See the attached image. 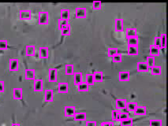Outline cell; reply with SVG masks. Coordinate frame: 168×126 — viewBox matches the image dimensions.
I'll use <instances>...</instances> for the list:
<instances>
[{
  "mask_svg": "<svg viewBox=\"0 0 168 126\" xmlns=\"http://www.w3.org/2000/svg\"><path fill=\"white\" fill-rule=\"evenodd\" d=\"M49 21V13L47 11H41L38 13V24L47 25Z\"/></svg>",
  "mask_w": 168,
  "mask_h": 126,
  "instance_id": "1",
  "label": "cell"
},
{
  "mask_svg": "<svg viewBox=\"0 0 168 126\" xmlns=\"http://www.w3.org/2000/svg\"><path fill=\"white\" fill-rule=\"evenodd\" d=\"M19 19L21 21H25V20H30L32 18V12L29 10H21L19 11V14H18Z\"/></svg>",
  "mask_w": 168,
  "mask_h": 126,
  "instance_id": "2",
  "label": "cell"
},
{
  "mask_svg": "<svg viewBox=\"0 0 168 126\" xmlns=\"http://www.w3.org/2000/svg\"><path fill=\"white\" fill-rule=\"evenodd\" d=\"M33 90L36 92H40L44 90V81L41 79H35L33 83Z\"/></svg>",
  "mask_w": 168,
  "mask_h": 126,
  "instance_id": "3",
  "label": "cell"
},
{
  "mask_svg": "<svg viewBox=\"0 0 168 126\" xmlns=\"http://www.w3.org/2000/svg\"><path fill=\"white\" fill-rule=\"evenodd\" d=\"M58 70L57 69L51 68L48 70V80L50 82H57Z\"/></svg>",
  "mask_w": 168,
  "mask_h": 126,
  "instance_id": "4",
  "label": "cell"
},
{
  "mask_svg": "<svg viewBox=\"0 0 168 126\" xmlns=\"http://www.w3.org/2000/svg\"><path fill=\"white\" fill-rule=\"evenodd\" d=\"M64 115L66 118H72L76 113V108L72 106H66L64 107Z\"/></svg>",
  "mask_w": 168,
  "mask_h": 126,
  "instance_id": "5",
  "label": "cell"
},
{
  "mask_svg": "<svg viewBox=\"0 0 168 126\" xmlns=\"http://www.w3.org/2000/svg\"><path fill=\"white\" fill-rule=\"evenodd\" d=\"M19 69V61L17 58H11L9 60V70L13 72L18 71Z\"/></svg>",
  "mask_w": 168,
  "mask_h": 126,
  "instance_id": "6",
  "label": "cell"
},
{
  "mask_svg": "<svg viewBox=\"0 0 168 126\" xmlns=\"http://www.w3.org/2000/svg\"><path fill=\"white\" fill-rule=\"evenodd\" d=\"M44 99L45 102L48 103V102H52L54 100V92L52 89H46L44 91Z\"/></svg>",
  "mask_w": 168,
  "mask_h": 126,
  "instance_id": "7",
  "label": "cell"
},
{
  "mask_svg": "<svg viewBox=\"0 0 168 126\" xmlns=\"http://www.w3.org/2000/svg\"><path fill=\"white\" fill-rule=\"evenodd\" d=\"M87 11L85 7H77L75 10V17L76 18H86Z\"/></svg>",
  "mask_w": 168,
  "mask_h": 126,
  "instance_id": "8",
  "label": "cell"
},
{
  "mask_svg": "<svg viewBox=\"0 0 168 126\" xmlns=\"http://www.w3.org/2000/svg\"><path fill=\"white\" fill-rule=\"evenodd\" d=\"M69 92V84L66 82L59 83L58 84V92L60 94H66Z\"/></svg>",
  "mask_w": 168,
  "mask_h": 126,
  "instance_id": "9",
  "label": "cell"
},
{
  "mask_svg": "<svg viewBox=\"0 0 168 126\" xmlns=\"http://www.w3.org/2000/svg\"><path fill=\"white\" fill-rule=\"evenodd\" d=\"M39 56L41 59H46L49 56V50L46 46H40L39 48Z\"/></svg>",
  "mask_w": 168,
  "mask_h": 126,
  "instance_id": "10",
  "label": "cell"
},
{
  "mask_svg": "<svg viewBox=\"0 0 168 126\" xmlns=\"http://www.w3.org/2000/svg\"><path fill=\"white\" fill-rule=\"evenodd\" d=\"M13 99L15 100H21L23 99V90L21 88H13Z\"/></svg>",
  "mask_w": 168,
  "mask_h": 126,
  "instance_id": "11",
  "label": "cell"
},
{
  "mask_svg": "<svg viewBox=\"0 0 168 126\" xmlns=\"http://www.w3.org/2000/svg\"><path fill=\"white\" fill-rule=\"evenodd\" d=\"M126 99H117L115 101V106H116V108L118 110H124L126 108V104H127Z\"/></svg>",
  "mask_w": 168,
  "mask_h": 126,
  "instance_id": "12",
  "label": "cell"
},
{
  "mask_svg": "<svg viewBox=\"0 0 168 126\" xmlns=\"http://www.w3.org/2000/svg\"><path fill=\"white\" fill-rule=\"evenodd\" d=\"M25 79L29 80H34L36 79V71L34 70H25Z\"/></svg>",
  "mask_w": 168,
  "mask_h": 126,
  "instance_id": "13",
  "label": "cell"
},
{
  "mask_svg": "<svg viewBox=\"0 0 168 126\" xmlns=\"http://www.w3.org/2000/svg\"><path fill=\"white\" fill-rule=\"evenodd\" d=\"M130 79V73L128 71H120L119 73V81H129Z\"/></svg>",
  "mask_w": 168,
  "mask_h": 126,
  "instance_id": "14",
  "label": "cell"
},
{
  "mask_svg": "<svg viewBox=\"0 0 168 126\" xmlns=\"http://www.w3.org/2000/svg\"><path fill=\"white\" fill-rule=\"evenodd\" d=\"M25 55L28 57L34 56L36 54V46L34 45H27L25 46Z\"/></svg>",
  "mask_w": 168,
  "mask_h": 126,
  "instance_id": "15",
  "label": "cell"
},
{
  "mask_svg": "<svg viewBox=\"0 0 168 126\" xmlns=\"http://www.w3.org/2000/svg\"><path fill=\"white\" fill-rule=\"evenodd\" d=\"M73 82H74V84L77 85V86L83 83L82 73L77 72L73 73Z\"/></svg>",
  "mask_w": 168,
  "mask_h": 126,
  "instance_id": "16",
  "label": "cell"
},
{
  "mask_svg": "<svg viewBox=\"0 0 168 126\" xmlns=\"http://www.w3.org/2000/svg\"><path fill=\"white\" fill-rule=\"evenodd\" d=\"M137 70L140 73H146L149 70V68L146 64V62H138L137 64Z\"/></svg>",
  "mask_w": 168,
  "mask_h": 126,
  "instance_id": "17",
  "label": "cell"
},
{
  "mask_svg": "<svg viewBox=\"0 0 168 126\" xmlns=\"http://www.w3.org/2000/svg\"><path fill=\"white\" fill-rule=\"evenodd\" d=\"M134 114L137 116L145 115L147 113V107L145 106H138L134 111Z\"/></svg>",
  "mask_w": 168,
  "mask_h": 126,
  "instance_id": "18",
  "label": "cell"
},
{
  "mask_svg": "<svg viewBox=\"0 0 168 126\" xmlns=\"http://www.w3.org/2000/svg\"><path fill=\"white\" fill-rule=\"evenodd\" d=\"M124 25H123V21L122 19H115L114 20V29L116 32L123 31Z\"/></svg>",
  "mask_w": 168,
  "mask_h": 126,
  "instance_id": "19",
  "label": "cell"
},
{
  "mask_svg": "<svg viewBox=\"0 0 168 126\" xmlns=\"http://www.w3.org/2000/svg\"><path fill=\"white\" fill-rule=\"evenodd\" d=\"M126 36L127 39L132 38V37H136L137 36V30L134 28H127L126 29Z\"/></svg>",
  "mask_w": 168,
  "mask_h": 126,
  "instance_id": "20",
  "label": "cell"
},
{
  "mask_svg": "<svg viewBox=\"0 0 168 126\" xmlns=\"http://www.w3.org/2000/svg\"><path fill=\"white\" fill-rule=\"evenodd\" d=\"M92 75L95 82H101L104 80V73L102 71H95Z\"/></svg>",
  "mask_w": 168,
  "mask_h": 126,
  "instance_id": "21",
  "label": "cell"
},
{
  "mask_svg": "<svg viewBox=\"0 0 168 126\" xmlns=\"http://www.w3.org/2000/svg\"><path fill=\"white\" fill-rule=\"evenodd\" d=\"M149 53H150V56H152L155 58V57L160 55V49L155 46L154 45H151L150 47H149Z\"/></svg>",
  "mask_w": 168,
  "mask_h": 126,
  "instance_id": "22",
  "label": "cell"
},
{
  "mask_svg": "<svg viewBox=\"0 0 168 126\" xmlns=\"http://www.w3.org/2000/svg\"><path fill=\"white\" fill-rule=\"evenodd\" d=\"M138 44H139V39H138V36L127 39V44H128V46H138Z\"/></svg>",
  "mask_w": 168,
  "mask_h": 126,
  "instance_id": "23",
  "label": "cell"
},
{
  "mask_svg": "<svg viewBox=\"0 0 168 126\" xmlns=\"http://www.w3.org/2000/svg\"><path fill=\"white\" fill-rule=\"evenodd\" d=\"M70 12L69 9H62L61 11V19L68 21L70 20Z\"/></svg>",
  "mask_w": 168,
  "mask_h": 126,
  "instance_id": "24",
  "label": "cell"
},
{
  "mask_svg": "<svg viewBox=\"0 0 168 126\" xmlns=\"http://www.w3.org/2000/svg\"><path fill=\"white\" fill-rule=\"evenodd\" d=\"M151 70V74L152 75H161L162 74V67L160 65H154L150 69Z\"/></svg>",
  "mask_w": 168,
  "mask_h": 126,
  "instance_id": "25",
  "label": "cell"
},
{
  "mask_svg": "<svg viewBox=\"0 0 168 126\" xmlns=\"http://www.w3.org/2000/svg\"><path fill=\"white\" fill-rule=\"evenodd\" d=\"M73 118L75 121H82L86 120V113L84 112H79V113H76L73 116Z\"/></svg>",
  "mask_w": 168,
  "mask_h": 126,
  "instance_id": "26",
  "label": "cell"
},
{
  "mask_svg": "<svg viewBox=\"0 0 168 126\" xmlns=\"http://www.w3.org/2000/svg\"><path fill=\"white\" fill-rule=\"evenodd\" d=\"M127 52L129 55H138V46H128Z\"/></svg>",
  "mask_w": 168,
  "mask_h": 126,
  "instance_id": "27",
  "label": "cell"
},
{
  "mask_svg": "<svg viewBox=\"0 0 168 126\" xmlns=\"http://www.w3.org/2000/svg\"><path fill=\"white\" fill-rule=\"evenodd\" d=\"M61 31V34L63 36H68L71 34V26L70 25V24L68 25L65 26L60 30Z\"/></svg>",
  "mask_w": 168,
  "mask_h": 126,
  "instance_id": "28",
  "label": "cell"
},
{
  "mask_svg": "<svg viewBox=\"0 0 168 126\" xmlns=\"http://www.w3.org/2000/svg\"><path fill=\"white\" fill-rule=\"evenodd\" d=\"M137 106H138V104L136 102H129V103H127L126 108V109L127 111H130V112H134Z\"/></svg>",
  "mask_w": 168,
  "mask_h": 126,
  "instance_id": "29",
  "label": "cell"
},
{
  "mask_svg": "<svg viewBox=\"0 0 168 126\" xmlns=\"http://www.w3.org/2000/svg\"><path fill=\"white\" fill-rule=\"evenodd\" d=\"M78 92H86L89 90V86L86 83L83 82L78 85Z\"/></svg>",
  "mask_w": 168,
  "mask_h": 126,
  "instance_id": "30",
  "label": "cell"
},
{
  "mask_svg": "<svg viewBox=\"0 0 168 126\" xmlns=\"http://www.w3.org/2000/svg\"><path fill=\"white\" fill-rule=\"evenodd\" d=\"M146 64H147V65L148 66V68L149 69H151L152 67H153L154 65H155V58L152 56H149L147 57V58H146Z\"/></svg>",
  "mask_w": 168,
  "mask_h": 126,
  "instance_id": "31",
  "label": "cell"
},
{
  "mask_svg": "<svg viewBox=\"0 0 168 126\" xmlns=\"http://www.w3.org/2000/svg\"><path fill=\"white\" fill-rule=\"evenodd\" d=\"M65 73L66 75H73V65L67 64L65 65Z\"/></svg>",
  "mask_w": 168,
  "mask_h": 126,
  "instance_id": "32",
  "label": "cell"
},
{
  "mask_svg": "<svg viewBox=\"0 0 168 126\" xmlns=\"http://www.w3.org/2000/svg\"><path fill=\"white\" fill-rule=\"evenodd\" d=\"M86 84L88 86H92L95 84V80H94V77H93L92 73H88L86 75Z\"/></svg>",
  "mask_w": 168,
  "mask_h": 126,
  "instance_id": "33",
  "label": "cell"
},
{
  "mask_svg": "<svg viewBox=\"0 0 168 126\" xmlns=\"http://www.w3.org/2000/svg\"><path fill=\"white\" fill-rule=\"evenodd\" d=\"M133 120L131 118L120 121V126H133Z\"/></svg>",
  "mask_w": 168,
  "mask_h": 126,
  "instance_id": "34",
  "label": "cell"
},
{
  "mask_svg": "<svg viewBox=\"0 0 168 126\" xmlns=\"http://www.w3.org/2000/svg\"><path fill=\"white\" fill-rule=\"evenodd\" d=\"M120 111H119L118 110H113L111 111V118L113 121H119V116H120Z\"/></svg>",
  "mask_w": 168,
  "mask_h": 126,
  "instance_id": "35",
  "label": "cell"
},
{
  "mask_svg": "<svg viewBox=\"0 0 168 126\" xmlns=\"http://www.w3.org/2000/svg\"><path fill=\"white\" fill-rule=\"evenodd\" d=\"M160 44H161V48H166L167 46V35L166 33H162L160 36Z\"/></svg>",
  "mask_w": 168,
  "mask_h": 126,
  "instance_id": "36",
  "label": "cell"
},
{
  "mask_svg": "<svg viewBox=\"0 0 168 126\" xmlns=\"http://www.w3.org/2000/svg\"><path fill=\"white\" fill-rule=\"evenodd\" d=\"M69 25V21H66V20H63V19H59L58 21L57 25H58V29L59 30H61L63 27Z\"/></svg>",
  "mask_w": 168,
  "mask_h": 126,
  "instance_id": "37",
  "label": "cell"
},
{
  "mask_svg": "<svg viewBox=\"0 0 168 126\" xmlns=\"http://www.w3.org/2000/svg\"><path fill=\"white\" fill-rule=\"evenodd\" d=\"M112 61L113 62H115V63H119L122 61V56L121 53H117L116 54H114V56L112 57Z\"/></svg>",
  "mask_w": 168,
  "mask_h": 126,
  "instance_id": "38",
  "label": "cell"
},
{
  "mask_svg": "<svg viewBox=\"0 0 168 126\" xmlns=\"http://www.w3.org/2000/svg\"><path fill=\"white\" fill-rule=\"evenodd\" d=\"M8 48V41L6 39H0V51H6Z\"/></svg>",
  "mask_w": 168,
  "mask_h": 126,
  "instance_id": "39",
  "label": "cell"
},
{
  "mask_svg": "<svg viewBox=\"0 0 168 126\" xmlns=\"http://www.w3.org/2000/svg\"><path fill=\"white\" fill-rule=\"evenodd\" d=\"M102 8V3L100 1H93L92 9L94 11H100Z\"/></svg>",
  "mask_w": 168,
  "mask_h": 126,
  "instance_id": "40",
  "label": "cell"
},
{
  "mask_svg": "<svg viewBox=\"0 0 168 126\" xmlns=\"http://www.w3.org/2000/svg\"><path fill=\"white\" fill-rule=\"evenodd\" d=\"M149 126H163V122H162L161 120L152 119V120H150V121H149Z\"/></svg>",
  "mask_w": 168,
  "mask_h": 126,
  "instance_id": "41",
  "label": "cell"
},
{
  "mask_svg": "<svg viewBox=\"0 0 168 126\" xmlns=\"http://www.w3.org/2000/svg\"><path fill=\"white\" fill-rule=\"evenodd\" d=\"M117 53H119V50L115 48V47H110L107 50V55L109 57H111V58L114 56V54H116Z\"/></svg>",
  "mask_w": 168,
  "mask_h": 126,
  "instance_id": "42",
  "label": "cell"
},
{
  "mask_svg": "<svg viewBox=\"0 0 168 126\" xmlns=\"http://www.w3.org/2000/svg\"><path fill=\"white\" fill-rule=\"evenodd\" d=\"M129 118V113H125V112H121V113H120V116H119V121L126 120V119Z\"/></svg>",
  "mask_w": 168,
  "mask_h": 126,
  "instance_id": "43",
  "label": "cell"
},
{
  "mask_svg": "<svg viewBox=\"0 0 168 126\" xmlns=\"http://www.w3.org/2000/svg\"><path fill=\"white\" fill-rule=\"evenodd\" d=\"M154 46L158 47V48H160L161 49V44H160V37H155V39H154V44H153Z\"/></svg>",
  "mask_w": 168,
  "mask_h": 126,
  "instance_id": "44",
  "label": "cell"
},
{
  "mask_svg": "<svg viewBox=\"0 0 168 126\" xmlns=\"http://www.w3.org/2000/svg\"><path fill=\"white\" fill-rule=\"evenodd\" d=\"M86 126H97V123L95 121H86Z\"/></svg>",
  "mask_w": 168,
  "mask_h": 126,
  "instance_id": "45",
  "label": "cell"
},
{
  "mask_svg": "<svg viewBox=\"0 0 168 126\" xmlns=\"http://www.w3.org/2000/svg\"><path fill=\"white\" fill-rule=\"evenodd\" d=\"M100 126H114L113 122H111V121H104V122H102L100 125Z\"/></svg>",
  "mask_w": 168,
  "mask_h": 126,
  "instance_id": "46",
  "label": "cell"
},
{
  "mask_svg": "<svg viewBox=\"0 0 168 126\" xmlns=\"http://www.w3.org/2000/svg\"><path fill=\"white\" fill-rule=\"evenodd\" d=\"M5 90V84H4V82L0 80V93L3 92Z\"/></svg>",
  "mask_w": 168,
  "mask_h": 126,
  "instance_id": "47",
  "label": "cell"
},
{
  "mask_svg": "<svg viewBox=\"0 0 168 126\" xmlns=\"http://www.w3.org/2000/svg\"><path fill=\"white\" fill-rule=\"evenodd\" d=\"M11 126H20V124L13 123V124H12V125H11Z\"/></svg>",
  "mask_w": 168,
  "mask_h": 126,
  "instance_id": "48",
  "label": "cell"
}]
</instances>
